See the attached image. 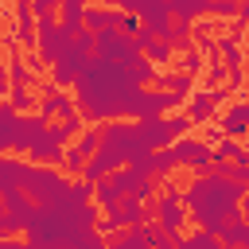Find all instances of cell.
<instances>
[{
    "instance_id": "cell-22",
    "label": "cell",
    "mask_w": 249,
    "mask_h": 249,
    "mask_svg": "<svg viewBox=\"0 0 249 249\" xmlns=\"http://www.w3.org/2000/svg\"><path fill=\"white\" fill-rule=\"evenodd\" d=\"M82 12H86V4H82V0H62V27H66L70 35H78V31H82Z\"/></svg>"
},
{
    "instance_id": "cell-2",
    "label": "cell",
    "mask_w": 249,
    "mask_h": 249,
    "mask_svg": "<svg viewBox=\"0 0 249 249\" xmlns=\"http://www.w3.org/2000/svg\"><path fill=\"white\" fill-rule=\"evenodd\" d=\"M187 128H191V121H187L183 113H167V117H144V121H136V132H140V140H144L152 152L171 148L179 136H187Z\"/></svg>"
},
{
    "instance_id": "cell-10",
    "label": "cell",
    "mask_w": 249,
    "mask_h": 249,
    "mask_svg": "<svg viewBox=\"0 0 249 249\" xmlns=\"http://www.w3.org/2000/svg\"><path fill=\"white\" fill-rule=\"evenodd\" d=\"M121 19H124V12H117V8H86L82 12V31L109 35V31H121Z\"/></svg>"
},
{
    "instance_id": "cell-21",
    "label": "cell",
    "mask_w": 249,
    "mask_h": 249,
    "mask_svg": "<svg viewBox=\"0 0 249 249\" xmlns=\"http://www.w3.org/2000/svg\"><path fill=\"white\" fill-rule=\"evenodd\" d=\"M16 121H19V113H16V109H8V105L0 101V152H12V140H16Z\"/></svg>"
},
{
    "instance_id": "cell-11",
    "label": "cell",
    "mask_w": 249,
    "mask_h": 249,
    "mask_svg": "<svg viewBox=\"0 0 249 249\" xmlns=\"http://www.w3.org/2000/svg\"><path fill=\"white\" fill-rule=\"evenodd\" d=\"M23 175H27V160L16 156H0V198L23 191Z\"/></svg>"
},
{
    "instance_id": "cell-26",
    "label": "cell",
    "mask_w": 249,
    "mask_h": 249,
    "mask_svg": "<svg viewBox=\"0 0 249 249\" xmlns=\"http://www.w3.org/2000/svg\"><path fill=\"white\" fill-rule=\"evenodd\" d=\"M82 167H86V156L70 144V148H62V171H66V179H74V175H82Z\"/></svg>"
},
{
    "instance_id": "cell-28",
    "label": "cell",
    "mask_w": 249,
    "mask_h": 249,
    "mask_svg": "<svg viewBox=\"0 0 249 249\" xmlns=\"http://www.w3.org/2000/svg\"><path fill=\"white\" fill-rule=\"evenodd\" d=\"M140 54H144L148 62H171V58H175V51H171V47H163V43H156V39H152Z\"/></svg>"
},
{
    "instance_id": "cell-18",
    "label": "cell",
    "mask_w": 249,
    "mask_h": 249,
    "mask_svg": "<svg viewBox=\"0 0 249 249\" xmlns=\"http://www.w3.org/2000/svg\"><path fill=\"white\" fill-rule=\"evenodd\" d=\"M4 70H8V82H12L16 89H31V86H35V74L27 70V62H23V54H12Z\"/></svg>"
},
{
    "instance_id": "cell-14",
    "label": "cell",
    "mask_w": 249,
    "mask_h": 249,
    "mask_svg": "<svg viewBox=\"0 0 249 249\" xmlns=\"http://www.w3.org/2000/svg\"><path fill=\"white\" fill-rule=\"evenodd\" d=\"M105 214H113L121 230H136V226H144V222H148V206H144V202H136V198H121V202H117L113 210H105Z\"/></svg>"
},
{
    "instance_id": "cell-9",
    "label": "cell",
    "mask_w": 249,
    "mask_h": 249,
    "mask_svg": "<svg viewBox=\"0 0 249 249\" xmlns=\"http://www.w3.org/2000/svg\"><path fill=\"white\" fill-rule=\"evenodd\" d=\"M35 105H39V117H43V121H51V117L62 121V117H74V113H78V109H74V97L62 93V89H54L51 82L35 93Z\"/></svg>"
},
{
    "instance_id": "cell-30",
    "label": "cell",
    "mask_w": 249,
    "mask_h": 249,
    "mask_svg": "<svg viewBox=\"0 0 249 249\" xmlns=\"http://www.w3.org/2000/svg\"><path fill=\"white\" fill-rule=\"evenodd\" d=\"M54 12H58L54 0H35V4H31V16H35V19H54Z\"/></svg>"
},
{
    "instance_id": "cell-8",
    "label": "cell",
    "mask_w": 249,
    "mask_h": 249,
    "mask_svg": "<svg viewBox=\"0 0 249 249\" xmlns=\"http://www.w3.org/2000/svg\"><path fill=\"white\" fill-rule=\"evenodd\" d=\"M109 179L117 183V191H121L124 198H136V202H144V206L156 198V179H148V175L136 171V167H121V171H113Z\"/></svg>"
},
{
    "instance_id": "cell-4",
    "label": "cell",
    "mask_w": 249,
    "mask_h": 249,
    "mask_svg": "<svg viewBox=\"0 0 249 249\" xmlns=\"http://www.w3.org/2000/svg\"><path fill=\"white\" fill-rule=\"evenodd\" d=\"M66 187H70V179H66L62 171H54V167H31V163H27L23 195L31 198V206H39V202H51V198L66 195Z\"/></svg>"
},
{
    "instance_id": "cell-25",
    "label": "cell",
    "mask_w": 249,
    "mask_h": 249,
    "mask_svg": "<svg viewBox=\"0 0 249 249\" xmlns=\"http://www.w3.org/2000/svg\"><path fill=\"white\" fill-rule=\"evenodd\" d=\"M171 62H175V70H179V74H191V78H195V74L206 66V62H202V54H198L195 47H191V51H183L179 58H171Z\"/></svg>"
},
{
    "instance_id": "cell-12",
    "label": "cell",
    "mask_w": 249,
    "mask_h": 249,
    "mask_svg": "<svg viewBox=\"0 0 249 249\" xmlns=\"http://www.w3.org/2000/svg\"><path fill=\"white\" fill-rule=\"evenodd\" d=\"M214 109H218V101H214V89H195L191 97H187V121L191 124H206V121H214Z\"/></svg>"
},
{
    "instance_id": "cell-16",
    "label": "cell",
    "mask_w": 249,
    "mask_h": 249,
    "mask_svg": "<svg viewBox=\"0 0 249 249\" xmlns=\"http://www.w3.org/2000/svg\"><path fill=\"white\" fill-rule=\"evenodd\" d=\"M171 8V19L175 23H198V19H206V0H171L167 4Z\"/></svg>"
},
{
    "instance_id": "cell-3",
    "label": "cell",
    "mask_w": 249,
    "mask_h": 249,
    "mask_svg": "<svg viewBox=\"0 0 249 249\" xmlns=\"http://www.w3.org/2000/svg\"><path fill=\"white\" fill-rule=\"evenodd\" d=\"M148 218H156V226H160V230H167V233H179V230L187 226L183 191H179L171 179H163V183H160V195L148 202Z\"/></svg>"
},
{
    "instance_id": "cell-23",
    "label": "cell",
    "mask_w": 249,
    "mask_h": 249,
    "mask_svg": "<svg viewBox=\"0 0 249 249\" xmlns=\"http://www.w3.org/2000/svg\"><path fill=\"white\" fill-rule=\"evenodd\" d=\"M8 109H16L19 117H27L31 109H35V93L31 89H16V86H8V101H4Z\"/></svg>"
},
{
    "instance_id": "cell-27",
    "label": "cell",
    "mask_w": 249,
    "mask_h": 249,
    "mask_svg": "<svg viewBox=\"0 0 249 249\" xmlns=\"http://www.w3.org/2000/svg\"><path fill=\"white\" fill-rule=\"evenodd\" d=\"M237 12H241L237 0H206V19H210V16H226V19L233 16V19H237Z\"/></svg>"
},
{
    "instance_id": "cell-17",
    "label": "cell",
    "mask_w": 249,
    "mask_h": 249,
    "mask_svg": "<svg viewBox=\"0 0 249 249\" xmlns=\"http://www.w3.org/2000/svg\"><path fill=\"white\" fill-rule=\"evenodd\" d=\"M86 128V121L74 113V117H62V121H54V124H47V136L58 144V148H66V140H74L78 132Z\"/></svg>"
},
{
    "instance_id": "cell-7",
    "label": "cell",
    "mask_w": 249,
    "mask_h": 249,
    "mask_svg": "<svg viewBox=\"0 0 249 249\" xmlns=\"http://www.w3.org/2000/svg\"><path fill=\"white\" fill-rule=\"evenodd\" d=\"M136 54H140L136 43H132L128 35H121V31L93 35V58H97V62H117V66H124V62L136 58Z\"/></svg>"
},
{
    "instance_id": "cell-5",
    "label": "cell",
    "mask_w": 249,
    "mask_h": 249,
    "mask_svg": "<svg viewBox=\"0 0 249 249\" xmlns=\"http://www.w3.org/2000/svg\"><path fill=\"white\" fill-rule=\"evenodd\" d=\"M70 43H74V35H70L58 19H39V27H35V54H39L43 66L58 62V58L70 51Z\"/></svg>"
},
{
    "instance_id": "cell-34",
    "label": "cell",
    "mask_w": 249,
    "mask_h": 249,
    "mask_svg": "<svg viewBox=\"0 0 249 249\" xmlns=\"http://www.w3.org/2000/svg\"><path fill=\"white\" fill-rule=\"evenodd\" d=\"M0 16H4V4H0Z\"/></svg>"
},
{
    "instance_id": "cell-33",
    "label": "cell",
    "mask_w": 249,
    "mask_h": 249,
    "mask_svg": "<svg viewBox=\"0 0 249 249\" xmlns=\"http://www.w3.org/2000/svg\"><path fill=\"white\" fill-rule=\"evenodd\" d=\"M117 230H121V226H117V218H113V214H105V218L93 226V233H101V237H105V233H117Z\"/></svg>"
},
{
    "instance_id": "cell-15",
    "label": "cell",
    "mask_w": 249,
    "mask_h": 249,
    "mask_svg": "<svg viewBox=\"0 0 249 249\" xmlns=\"http://www.w3.org/2000/svg\"><path fill=\"white\" fill-rule=\"evenodd\" d=\"M214 241H218L222 249H245V245H249V226H245V218L226 222V226L214 233Z\"/></svg>"
},
{
    "instance_id": "cell-6",
    "label": "cell",
    "mask_w": 249,
    "mask_h": 249,
    "mask_svg": "<svg viewBox=\"0 0 249 249\" xmlns=\"http://www.w3.org/2000/svg\"><path fill=\"white\" fill-rule=\"evenodd\" d=\"M167 152H171V163H175V167H187V171H195V175H206V167L214 163L210 144H202V140H195V136H179Z\"/></svg>"
},
{
    "instance_id": "cell-19",
    "label": "cell",
    "mask_w": 249,
    "mask_h": 249,
    "mask_svg": "<svg viewBox=\"0 0 249 249\" xmlns=\"http://www.w3.org/2000/svg\"><path fill=\"white\" fill-rule=\"evenodd\" d=\"M89 191H93V202H97V206H101V210H113V206H117V202H121V198H124V195H121V191H117V183H113V179H109V175H105V179H97V183H93V187H89Z\"/></svg>"
},
{
    "instance_id": "cell-13",
    "label": "cell",
    "mask_w": 249,
    "mask_h": 249,
    "mask_svg": "<svg viewBox=\"0 0 249 249\" xmlns=\"http://www.w3.org/2000/svg\"><path fill=\"white\" fill-rule=\"evenodd\" d=\"M245 128H249V105H245V101H233V105L226 109V117L218 121V132L230 136V140H241Z\"/></svg>"
},
{
    "instance_id": "cell-32",
    "label": "cell",
    "mask_w": 249,
    "mask_h": 249,
    "mask_svg": "<svg viewBox=\"0 0 249 249\" xmlns=\"http://www.w3.org/2000/svg\"><path fill=\"white\" fill-rule=\"evenodd\" d=\"M218 86H226V70L222 66H210L206 70V89H218Z\"/></svg>"
},
{
    "instance_id": "cell-31",
    "label": "cell",
    "mask_w": 249,
    "mask_h": 249,
    "mask_svg": "<svg viewBox=\"0 0 249 249\" xmlns=\"http://www.w3.org/2000/svg\"><path fill=\"white\" fill-rule=\"evenodd\" d=\"M19 230H23V226H19V222H12V218H8L4 210H0V241H12V237H16Z\"/></svg>"
},
{
    "instance_id": "cell-24",
    "label": "cell",
    "mask_w": 249,
    "mask_h": 249,
    "mask_svg": "<svg viewBox=\"0 0 249 249\" xmlns=\"http://www.w3.org/2000/svg\"><path fill=\"white\" fill-rule=\"evenodd\" d=\"M74 148H78V152H82V156L89 160V156H93V152L101 148V124H93V128H82V132H78V144H74Z\"/></svg>"
},
{
    "instance_id": "cell-29",
    "label": "cell",
    "mask_w": 249,
    "mask_h": 249,
    "mask_svg": "<svg viewBox=\"0 0 249 249\" xmlns=\"http://www.w3.org/2000/svg\"><path fill=\"white\" fill-rule=\"evenodd\" d=\"M66 249H109V241H105L101 233H93V230H89V233H82L78 241H70Z\"/></svg>"
},
{
    "instance_id": "cell-1",
    "label": "cell",
    "mask_w": 249,
    "mask_h": 249,
    "mask_svg": "<svg viewBox=\"0 0 249 249\" xmlns=\"http://www.w3.org/2000/svg\"><path fill=\"white\" fill-rule=\"evenodd\" d=\"M241 198H245V187H241V183L198 175V179L183 191V210H191V218H195L206 233H218L226 222L241 218Z\"/></svg>"
},
{
    "instance_id": "cell-20",
    "label": "cell",
    "mask_w": 249,
    "mask_h": 249,
    "mask_svg": "<svg viewBox=\"0 0 249 249\" xmlns=\"http://www.w3.org/2000/svg\"><path fill=\"white\" fill-rule=\"evenodd\" d=\"M0 206H4V214H8L12 222H19V226H23V222H27V214H31V198H27L23 191L4 195V198H0Z\"/></svg>"
}]
</instances>
